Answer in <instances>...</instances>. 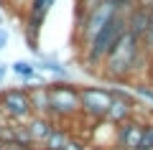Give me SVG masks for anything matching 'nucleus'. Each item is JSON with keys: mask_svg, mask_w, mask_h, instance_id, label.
Returning a JSON list of instances; mask_svg holds the SVG:
<instances>
[{"mask_svg": "<svg viewBox=\"0 0 153 150\" xmlns=\"http://www.w3.org/2000/svg\"><path fill=\"white\" fill-rule=\"evenodd\" d=\"M133 92H135L138 97H143L146 102L153 104V84L151 81H135V84H133Z\"/></svg>", "mask_w": 153, "mask_h": 150, "instance_id": "nucleus-14", "label": "nucleus"}, {"mask_svg": "<svg viewBox=\"0 0 153 150\" xmlns=\"http://www.w3.org/2000/svg\"><path fill=\"white\" fill-rule=\"evenodd\" d=\"M0 150H33V148H21V145H13V143H3Z\"/></svg>", "mask_w": 153, "mask_h": 150, "instance_id": "nucleus-19", "label": "nucleus"}, {"mask_svg": "<svg viewBox=\"0 0 153 150\" xmlns=\"http://www.w3.org/2000/svg\"><path fill=\"white\" fill-rule=\"evenodd\" d=\"M28 99H31L33 112H38V117L51 115V112H49V92H46V84H41V86H36V89H31V92H28Z\"/></svg>", "mask_w": 153, "mask_h": 150, "instance_id": "nucleus-10", "label": "nucleus"}, {"mask_svg": "<svg viewBox=\"0 0 153 150\" xmlns=\"http://www.w3.org/2000/svg\"><path fill=\"white\" fill-rule=\"evenodd\" d=\"M146 81L153 84V56H151V64H148V74H146Z\"/></svg>", "mask_w": 153, "mask_h": 150, "instance_id": "nucleus-21", "label": "nucleus"}, {"mask_svg": "<svg viewBox=\"0 0 153 150\" xmlns=\"http://www.w3.org/2000/svg\"><path fill=\"white\" fill-rule=\"evenodd\" d=\"M140 148H151V150H153V120H146V122H143Z\"/></svg>", "mask_w": 153, "mask_h": 150, "instance_id": "nucleus-15", "label": "nucleus"}, {"mask_svg": "<svg viewBox=\"0 0 153 150\" xmlns=\"http://www.w3.org/2000/svg\"><path fill=\"white\" fill-rule=\"evenodd\" d=\"M49 92V112L56 117H74L79 115V86L69 84V81H56V84L46 86Z\"/></svg>", "mask_w": 153, "mask_h": 150, "instance_id": "nucleus-3", "label": "nucleus"}, {"mask_svg": "<svg viewBox=\"0 0 153 150\" xmlns=\"http://www.w3.org/2000/svg\"><path fill=\"white\" fill-rule=\"evenodd\" d=\"M13 74H18L23 81H41L38 69L33 64H28V61H16V64H13Z\"/></svg>", "mask_w": 153, "mask_h": 150, "instance_id": "nucleus-12", "label": "nucleus"}, {"mask_svg": "<svg viewBox=\"0 0 153 150\" xmlns=\"http://www.w3.org/2000/svg\"><path fill=\"white\" fill-rule=\"evenodd\" d=\"M140 46H143V51H146L148 56H153V23L148 26V31L143 33V38H140Z\"/></svg>", "mask_w": 153, "mask_h": 150, "instance_id": "nucleus-16", "label": "nucleus"}, {"mask_svg": "<svg viewBox=\"0 0 153 150\" xmlns=\"http://www.w3.org/2000/svg\"><path fill=\"white\" fill-rule=\"evenodd\" d=\"M148 13H151V23H153V5H151V8H148Z\"/></svg>", "mask_w": 153, "mask_h": 150, "instance_id": "nucleus-24", "label": "nucleus"}, {"mask_svg": "<svg viewBox=\"0 0 153 150\" xmlns=\"http://www.w3.org/2000/svg\"><path fill=\"white\" fill-rule=\"evenodd\" d=\"M140 137H143V122L138 120H128V122L115 127V145H120L125 150H135L140 148Z\"/></svg>", "mask_w": 153, "mask_h": 150, "instance_id": "nucleus-6", "label": "nucleus"}, {"mask_svg": "<svg viewBox=\"0 0 153 150\" xmlns=\"http://www.w3.org/2000/svg\"><path fill=\"white\" fill-rule=\"evenodd\" d=\"M148 26H151V13H148V8H140L133 3L130 8L125 10V28L130 36L135 38H143V33L148 31Z\"/></svg>", "mask_w": 153, "mask_h": 150, "instance_id": "nucleus-7", "label": "nucleus"}, {"mask_svg": "<svg viewBox=\"0 0 153 150\" xmlns=\"http://www.w3.org/2000/svg\"><path fill=\"white\" fill-rule=\"evenodd\" d=\"M5 76V64H0V79Z\"/></svg>", "mask_w": 153, "mask_h": 150, "instance_id": "nucleus-23", "label": "nucleus"}, {"mask_svg": "<svg viewBox=\"0 0 153 150\" xmlns=\"http://www.w3.org/2000/svg\"><path fill=\"white\" fill-rule=\"evenodd\" d=\"M5 43H8V31H5V28H0V51L5 48Z\"/></svg>", "mask_w": 153, "mask_h": 150, "instance_id": "nucleus-20", "label": "nucleus"}, {"mask_svg": "<svg viewBox=\"0 0 153 150\" xmlns=\"http://www.w3.org/2000/svg\"><path fill=\"white\" fill-rule=\"evenodd\" d=\"M130 5H133V0H102L94 8L84 10V18L79 23V41H82V46H87L112 18L125 13V8H130Z\"/></svg>", "mask_w": 153, "mask_h": 150, "instance_id": "nucleus-1", "label": "nucleus"}, {"mask_svg": "<svg viewBox=\"0 0 153 150\" xmlns=\"http://www.w3.org/2000/svg\"><path fill=\"white\" fill-rule=\"evenodd\" d=\"M36 69H44V71H51V74H56L59 79H66L69 76V71H66V66H61L56 59H51V56H44L41 59V66H36Z\"/></svg>", "mask_w": 153, "mask_h": 150, "instance_id": "nucleus-13", "label": "nucleus"}, {"mask_svg": "<svg viewBox=\"0 0 153 150\" xmlns=\"http://www.w3.org/2000/svg\"><path fill=\"white\" fill-rule=\"evenodd\" d=\"M51 130H54V125L49 122V117H33L31 122H28L26 132H28V137H31V143H44Z\"/></svg>", "mask_w": 153, "mask_h": 150, "instance_id": "nucleus-9", "label": "nucleus"}, {"mask_svg": "<svg viewBox=\"0 0 153 150\" xmlns=\"http://www.w3.org/2000/svg\"><path fill=\"white\" fill-rule=\"evenodd\" d=\"M112 102L110 86H79V109L92 120H105Z\"/></svg>", "mask_w": 153, "mask_h": 150, "instance_id": "nucleus-4", "label": "nucleus"}, {"mask_svg": "<svg viewBox=\"0 0 153 150\" xmlns=\"http://www.w3.org/2000/svg\"><path fill=\"white\" fill-rule=\"evenodd\" d=\"M69 132H66V130H59V127H54L49 132V137L44 140V148L46 150H64V145L69 143Z\"/></svg>", "mask_w": 153, "mask_h": 150, "instance_id": "nucleus-11", "label": "nucleus"}, {"mask_svg": "<svg viewBox=\"0 0 153 150\" xmlns=\"http://www.w3.org/2000/svg\"><path fill=\"white\" fill-rule=\"evenodd\" d=\"M56 0H31V16H28V28H31V43L33 38L38 36V31H41V26H44L46 16H49L51 5H54Z\"/></svg>", "mask_w": 153, "mask_h": 150, "instance_id": "nucleus-8", "label": "nucleus"}, {"mask_svg": "<svg viewBox=\"0 0 153 150\" xmlns=\"http://www.w3.org/2000/svg\"><path fill=\"white\" fill-rule=\"evenodd\" d=\"M135 150H151V148H135Z\"/></svg>", "mask_w": 153, "mask_h": 150, "instance_id": "nucleus-25", "label": "nucleus"}, {"mask_svg": "<svg viewBox=\"0 0 153 150\" xmlns=\"http://www.w3.org/2000/svg\"><path fill=\"white\" fill-rule=\"evenodd\" d=\"M64 150H89V148L82 145V143H76V140H69V143L64 145Z\"/></svg>", "mask_w": 153, "mask_h": 150, "instance_id": "nucleus-17", "label": "nucleus"}, {"mask_svg": "<svg viewBox=\"0 0 153 150\" xmlns=\"http://www.w3.org/2000/svg\"><path fill=\"white\" fill-rule=\"evenodd\" d=\"M97 3H102V0H79V8H82V13H84V10H89V8H94Z\"/></svg>", "mask_w": 153, "mask_h": 150, "instance_id": "nucleus-18", "label": "nucleus"}, {"mask_svg": "<svg viewBox=\"0 0 153 150\" xmlns=\"http://www.w3.org/2000/svg\"><path fill=\"white\" fill-rule=\"evenodd\" d=\"M0 104L5 107V112L16 120H28L33 112L31 99H28V92L23 89H5L0 94Z\"/></svg>", "mask_w": 153, "mask_h": 150, "instance_id": "nucleus-5", "label": "nucleus"}, {"mask_svg": "<svg viewBox=\"0 0 153 150\" xmlns=\"http://www.w3.org/2000/svg\"><path fill=\"white\" fill-rule=\"evenodd\" d=\"M102 150H125V148H120V145H107V148H102Z\"/></svg>", "mask_w": 153, "mask_h": 150, "instance_id": "nucleus-22", "label": "nucleus"}, {"mask_svg": "<svg viewBox=\"0 0 153 150\" xmlns=\"http://www.w3.org/2000/svg\"><path fill=\"white\" fill-rule=\"evenodd\" d=\"M125 10H128V8H125ZM125 31H128V28H125V13H120V16L112 18V21H110L107 26H105L102 31L84 46V64H87L89 69H100L102 61H105V56L112 51V46L120 41V36Z\"/></svg>", "mask_w": 153, "mask_h": 150, "instance_id": "nucleus-2", "label": "nucleus"}]
</instances>
